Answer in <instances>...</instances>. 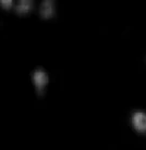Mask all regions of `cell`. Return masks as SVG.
<instances>
[{
    "label": "cell",
    "instance_id": "cell-1",
    "mask_svg": "<svg viewBox=\"0 0 146 150\" xmlns=\"http://www.w3.org/2000/svg\"><path fill=\"white\" fill-rule=\"evenodd\" d=\"M32 82H33V85L35 87V90H36L37 95L43 96L45 94L46 87H47L49 82L47 72L41 68L36 69L33 72V74H32Z\"/></svg>",
    "mask_w": 146,
    "mask_h": 150
},
{
    "label": "cell",
    "instance_id": "cell-5",
    "mask_svg": "<svg viewBox=\"0 0 146 150\" xmlns=\"http://www.w3.org/2000/svg\"><path fill=\"white\" fill-rule=\"evenodd\" d=\"M0 6L6 10H9L13 6V0H0Z\"/></svg>",
    "mask_w": 146,
    "mask_h": 150
},
{
    "label": "cell",
    "instance_id": "cell-2",
    "mask_svg": "<svg viewBox=\"0 0 146 150\" xmlns=\"http://www.w3.org/2000/svg\"><path fill=\"white\" fill-rule=\"evenodd\" d=\"M56 13V0H43L39 7V15L41 19L49 20Z\"/></svg>",
    "mask_w": 146,
    "mask_h": 150
},
{
    "label": "cell",
    "instance_id": "cell-3",
    "mask_svg": "<svg viewBox=\"0 0 146 150\" xmlns=\"http://www.w3.org/2000/svg\"><path fill=\"white\" fill-rule=\"evenodd\" d=\"M132 124L140 133H146V114L141 111H136L132 115Z\"/></svg>",
    "mask_w": 146,
    "mask_h": 150
},
{
    "label": "cell",
    "instance_id": "cell-4",
    "mask_svg": "<svg viewBox=\"0 0 146 150\" xmlns=\"http://www.w3.org/2000/svg\"><path fill=\"white\" fill-rule=\"evenodd\" d=\"M34 7V0H18V4H16V13L20 15L28 14Z\"/></svg>",
    "mask_w": 146,
    "mask_h": 150
}]
</instances>
